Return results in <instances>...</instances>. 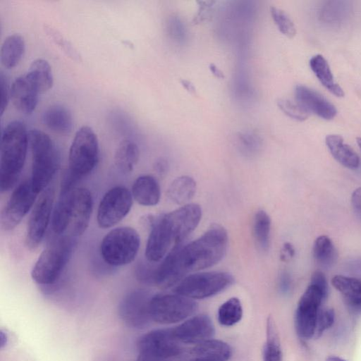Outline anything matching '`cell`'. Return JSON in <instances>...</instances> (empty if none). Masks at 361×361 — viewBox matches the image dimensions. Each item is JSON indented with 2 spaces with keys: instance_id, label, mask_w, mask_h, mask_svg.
<instances>
[{
  "instance_id": "obj_26",
  "label": "cell",
  "mask_w": 361,
  "mask_h": 361,
  "mask_svg": "<svg viewBox=\"0 0 361 361\" xmlns=\"http://www.w3.org/2000/svg\"><path fill=\"white\" fill-rule=\"evenodd\" d=\"M73 190L60 193L59 198L53 209L51 220V228L58 235H64L70 226Z\"/></svg>"
},
{
  "instance_id": "obj_14",
  "label": "cell",
  "mask_w": 361,
  "mask_h": 361,
  "mask_svg": "<svg viewBox=\"0 0 361 361\" xmlns=\"http://www.w3.org/2000/svg\"><path fill=\"white\" fill-rule=\"evenodd\" d=\"M153 295L145 290H135L121 300L118 312L121 321L128 327L140 329L147 326L152 319L150 301Z\"/></svg>"
},
{
  "instance_id": "obj_28",
  "label": "cell",
  "mask_w": 361,
  "mask_h": 361,
  "mask_svg": "<svg viewBox=\"0 0 361 361\" xmlns=\"http://www.w3.org/2000/svg\"><path fill=\"white\" fill-rule=\"evenodd\" d=\"M310 66L320 82L331 93L338 97L344 96L343 89L335 82L330 66L322 55L312 56L310 60Z\"/></svg>"
},
{
  "instance_id": "obj_8",
  "label": "cell",
  "mask_w": 361,
  "mask_h": 361,
  "mask_svg": "<svg viewBox=\"0 0 361 361\" xmlns=\"http://www.w3.org/2000/svg\"><path fill=\"white\" fill-rule=\"evenodd\" d=\"M197 304L192 299L175 294H157L150 301L152 319L163 324H173L190 317Z\"/></svg>"
},
{
  "instance_id": "obj_50",
  "label": "cell",
  "mask_w": 361,
  "mask_h": 361,
  "mask_svg": "<svg viewBox=\"0 0 361 361\" xmlns=\"http://www.w3.org/2000/svg\"><path fill=\"white\" fill-rule=\"evenodd\" d=\"M136 361H164V360L147 357V356L142 355L140 354Z\"/></svg>"
},
{
  "instance_id": "obj_44",
  "label": "cell",
  "mask_w": 361,
  "mask_h": 361,
  "mask_svg": "<svg viewBox=\"0 0 361 361\" xmlns=\"http://www.w3.org/2000/svg\"><path fill=\"white\" fill-rule=\"evenodd\" d=\"M351 204L355 212L361 216V187L356 188L353 192Z\"/></svg>"
},
{
  "instance_id": "obj_45",
  "label": "cell",
  "mask_w": 361,
  "mask_h": 361,
  "mask_svg": "<svg viewBox=\"0 0 361 361\" xmlns=\"http://www.w3.org/2000/svg\"><path fill=\"white\" fill-rule=\"evenodd\" d=\"M295 255V249L293 245L290 243H284L281 254V259L283 261H286L290 258H292Z\"/></svg>"
},
{
  "instance_id": "obj_5",
  "label": "cell",
  "mask_w": 361,
  "mask_h": 361,
  "mask_svg": "<svg viewBox=\"0 0 361 361\" xmlns=\"http://www.w3.org/2000/svg\"><path fill=\"white\" fill-rule=\"evenodd\" d=\"M140 245V235L135 229L130 226H120L111 230L103 238L100 253L106 264L121 267L134 261Z\"/></svg>"
},
{
  "instance_id": "obj_6",
  "label": "cell",
  "mask_w": 361,
  "mask_h": 361,
  "mask_svg": "<svg viewBox=\"0 0 361 361\" xmlns=\"http://www.w3.org/2000/svg\"><path fill=\"white\" fill-rule=\"evenodd\" d=\"M99 147L92 128L82 126L75 134L68 154V171L78 179L88 175L99 161Z\"/></svg>"
},
{
  "instance_id": "obj_19",
  "label": "cell",
  "mask_w": 361,
  "mask_h": 361,
  "mask_svg": "<svg viewBox=\"0 0 361 361\" xmlns=\"http://www.w3.org/2000/svg\"><path fill=\"white\" fill-rule=\"evenodd\" d=\"M296 102L309 114L313 113L325 119H333L337 110L335 106L318 92L303 85L295 87Z\"/></svg>"
},
{
  "instance_id": "obj_3",
  "label": "cell",
  "mask_w": 361,
  "mask_h": 361,
  "mask_svg": "<svg viewBox=\"0 0 361 361\" xmlns=\"http://www.w3.org/2000/svg\"><path fill=\"white\" fill-rule=\"evenodd\" d=\"M28 142L32 153L30 181L39 193L45 190L59 167L60 154L51 137L43 131H28Z\"/></svg>"
},
{
  "instance_id": "obj_22",
  "label": "cell",
  "mask_w": 361,
  "mask_h": 361,
  "mask_svg": "<svg viewBox=\"0 0 361 361\" xmlns=\"http://www.w3.org/2000/svg\"><path fill=\"white\" fill-rule=\"evenodd\" d=\"M42 121L49 130L60 135L70 134L74 127L71 111L59 104H52L44 110Z\"/></svg>"
},
{
  "instance_id": "obj_11",
  "label": "cell",
  "mask_w": 361,
  "mask_h": 361,
  "mask_svg": "<svg viewBox=\"0 0 361 361\" xmlns=\"http://www.w3.org/2000/svg\"><path fill=\"white\" fill-rule=\"evenodd\" d=\"M54 196V188L47 187L32 207L25 234V243L30 250L36 249L44 237L51 217Z\"/></svg>"
},
{
  "instance_id": "obj_49",
  "label": "cell",
  "mask_w": 361,
  "mask_h": 361,
  "mask_svg": "<svg viewBox=\"0 0 361 361\" xmlns=\"http://www.w3.org/2000/svg\"><path fill=\"white\" fill-rule=\"evenodd\" d=\"M7 335L1 329L0 331V347L3 348L7 343Z\"/></svg>"
},
{
  "instance_id": "obj_13",
  "label": "cell",
  "mask_w": 361,
  "mask_h": 361,
  "mask_svg": "<svg viewBox=\"0 0 361 361\" xmlns=\"http://www.w3.org/2000/svg\"><path fill=\"white\" fill-rule=\"evenodd\" d=\"M175 338L172 328L159 329L140 337L137 347L140 355L159 360L180 357L183 348Z\"/></svg>"
},
{
  "instance_id": "obj_31",
  "label": "cell",
  "mask_w": 361,
  "mask_h": 361,
  "mask_svg": "<svg viewBox=\"0 0 361 361\" xmlns=\"http://www.w3.org/2000/svg\"><path fill=\"white\" fill-rule=\"evenodd\" d=\"M26 74L35 85L39 94L48 91L53 85L54 78L51 68L48 61L43 59L33 61Z\"/></svg>"
},
{
  "instance_id": "obj_27",
  "label": "cell",
  "mask_w": 361,
  "mask_h": 361,
  "mask_svg": "<svg viewBox=\"0 0 361 361\" xmlns=\"http://www.w3.org/2000/svg\"><path fill=\"white\" fill-rule=\"evenodd\" d=\"M25 51V42L23 36L19 34L8 36L1 47V64L8 69L14 68L23 57Z\"/></svg>"
},
{
  "instance_id": "obj_2",
  "label": "cell",
  "mask_w": 361,
  "mask_h": 361,
  "mask_svg": "<svg viewBox=\"0 0 361 361\" xmlns=\"http://www.w3.org/2000/svg\"><path fill=\"white\" fill-rule=\"evenodd\" d=\"M28 142V131L20 121L9 122L4 128L0 142V190H11L23 169Z\"/></svg>"
},
{
  "instance_id": "obj_35",
  "label": "cell",
  "mask_w": 361,
  "mask_h": 361,
  "mask_svg": "<svg viewBox=\"0 0 361 361\" xmlns=\"http://www.w3.org/2000/svg\"><path fill=\"white\" fill-rule=\"evenodd\" d=\"M242 317V305L237 298L228 299L218 310V321L222 326H231L239 322Z\"/></svg>"
},
{
  "instance_id": "obj_47",
  "label": "cell",
  "mask_w": 361,
  "mask_h": 361,
  "mask_svg": "<svg viewBox=\"0 0 361 361\" xmlns=\"http://www.w3.org/2000/svg\"><path fill=\"white\" fill-rule=\"evenodd\" d=\"M210 71L214 75L218 78H224V73L214 63H211L209 66Z\"/></svg>"
},
{
  "instance_id": "obj_1",
  "label": "cell",
  "mask_w": 361,
  "mask_h": 361,
  "mask_svg": "<svg viewBox=\"0 0 361 361\" xmlns=\"http://www.w3.org/2000/svg\"><path fill=\"white\" fill-rule=\"evenodd\" d=\"M177 245L178 264L185 275L219 262L226 252L228 234L223 226L213 224L196 240L184 246L181 243Z\"/></svg>"
},
{
  "instance_id": "obj_41",
  "label": "cell",
  "mask_w": 361,
  "mask_h": 361,
  "mask_svg": "<svg viewBox=\"0 0 361 361\" xmlns=\"http://www.w3.org/2000/svg\"><path fill=\"white\" fill-rule=\"evenodd\" d=\"M48 34L51 36L54 40L57 42L61 48L71 56H75L76 52L74 51L73 47L68 44L67 41L63 39L57 32L51 27H47ZM76 57V56H75Z\"/></svg>"
},
{
  "instance_id": "obj_25",
  "label": "cell",
  "mask_w": 361,
  "mask_h": 361,
  "mask_svg": "<svg viewBox=\"0 0 361 361\" xmlns=\"http://www.w3.org/2000/svg\"><path fill=\"white\" fill-rule=\"evenodd\" d=\"M326 145L333 157L343 166L350 169H356L360 165V159L357 153L346 143L343 138L336 134L326 137Z\"/></svg>"
},
{
  "instance_id": "obj_18",
  "label": "cell",
  "mask_w": 361,
  "mask_h": 361,
  "mask_svg": "<svg viewBox=\"0 0 361 361\" xmlns=\"http://www.w3.org/2000/svg\"><path fill=\"white\" fill-rule=\"evenodd\" d=\"M93 209V199L87 188H75L72 193L71 218L69 235L75 238L88 228Z\"/></svg>"
},
{
  "instance_id": "obj_39",
  "label": "cell",
  "mask_w": 361,
  "mask_h": 361,
  "mask_svg": "<svg viewBox=\"0 0 361 361\" xmlns=\"http://www.w3.org/2000/svg\"><path fill=\"white\" fill-rule=\"evenodd\" d=\"M156 268L147 264H140L136 270L137 280L143 283L154 286Z\"/></svg>"
},
{
  "instance_id": "obj_46",
  "label": "cell",
  "mask_w": 361,
  "mask_h": 361,
  "mask_svg": "<svg viewBox=\"0 0 361 361\" xmlns=\"http://www.w3.org/2000/svg\"><path fill=\"white\" fill-rule=\"evenodd\" d=\"M154 168L158 173L163 175L166 173L169 165L165 159H160L155 163Z\"/></svg>"
},
{
  "instance_id": "obj_36",
  "label": "cell",
  "mask_w": 361,
  "mask_h": 361,
  "mask_svg": "<svg viewBox=\"0 0 361 361\" xmlns=\"http://www.w3.org/2000/svg\"><path fill=\"white\" fill-rule=\"evenodd\" d=\"M271 16L279 31L289 38L296 34L295 26L290 16L283 10L276 7H271Z\"/></svg>"
},
{
  "instance_id": "obj_33",
  "label": "cell",
  "mask_w": 361,
  "mask_h": 361,
  "mask_svg": "<svg viewBox=\"0 0 361 361\" xmlns=\"http://www.w3.org/2000/svg\"><path fill=\"white\" fill-rule=\"evenodd\" d=\"M313 256L322 267H331L337 259V252L332 240L325 235L317 237L313 245Z\"/></svg>"
},
{
  "instance_id": "obj_23",
  "label": "cell",
  "mask_w": 361,
  "mask_h": 361,
  "mask_svg": "<svg viewBox=\"0 0 361 361\" xmlns=\"http://www.w3.org/2000/svg\"><path fill=\"white\" fill-rule=\"evenodd\" d=\"M331 283L341 293L345 305L350 311L361 312V279L336 275L332 278Z\"/></svg>"
},
{
  "instance_id": "obj_43",
  "label": "cell",
  "mask_w": 361,
  "mask_h": 361,
  "mask_svg": "<svg viewBox=\"0 0 361 361\" xmlns=\"http://www.w3.org/2000/svg\"><path fill=\"white\" fill-rule=\"evenodd\" d=\"M291 286V279L288 273L282 272L279 279V290L282 294H287Z\"/></svg>"
},
{
  "instance_id": "obj_38",
  "label": "cell",
  "mask_w": 361,
  "mask_h": 361,
  "mask_svg": "<svg viewBox=\"0 0 361 361\" xmlns=\"http://www.w3.org/2000/svg\"><path fill=\"white\" fill-rule=\"evenodd\" d=\"M335 313L334 310L330 308L319 310L314 336L316 338L321 336L324 331L333 325Z\"/></svg>"
},
{
  "instance_id": "obj_52",
  "label": "cell",
  "mask_w": 361,
  "mask_h": 361,
  "mask_svg": "<svg viewBox=\"0 0 361 361\" xmlns=\"http://www.w3.org/2000/svg\"><path fill=\"white\" fill-rule=\"evenodd\" d=\"M357 145H358L359 147H360V149H361V137H357Z\"/></svg>"
},
{
  "instance_id": "obj_20",
  "label": "cell",
  "mask_w": 361,
  "mask_h": 361,
  "mask_svg": "<svg viewBox=\"0 0 361 361\" xmlns=\"http://www.w3.org/2000/svg\"><path fill=\"white\" fill-rule=\"evenodd\" d=\"M231 356L229 345L211 338L185 350L180 357L183 361H227Z\"/></svg>"
},
{
  "instance_id": "obj_40",
  "label": "cell",
  "mask_w": 361,
  "mask_h": 361,
  "mask_svg": "<svg viewBox=\"0 0 361 361\" xmlns=\"http://www.w3.org/2000/svg\"><path fill=\"white\" fill-rule=\"evenodd\" d=\"M0 89H1V104H0V114L3 115L5 109L7 107L10 99V90L8 79L4 73H0Z\"/></svg>"
},
{
  "instance_id": "obj_32",
  "label": "cell",
  "mask_w": 361,
  "mask_h": 361,
  "mask_svg": "<svg viewBox=\"0 0 361 361\" xmlns=\"http://www.w3.org/2000/svg\"><path fill=\"white\" fill-rule=\"evenodd\" d=\"M271 219L268 214L257 211L253 219L252 234L257 248L262 252L268 251L270 241Z\"/></svg>"
},
{
  "instance_id": "obj_17",
  "label": "cell",
  "mask_w": 361,
  "mask_h": 361,
  "mask_svg": "<svg viewBox=\"0 0 361 361\" xmlns=\"http://www.w3.org/2000/svg\"><path fill=\"white\" fill-rule=\"evenodd\" d=\"M172 331L180 343L197 344L211 339L215 329L209 316L198 314L172 328Z\"/></svg>"
},
{
  "instance_id": "obj_37",
  "label": "cell",
  "mask_w": 361,
  "mask_h": 361,
  "mask_svg": "<svg viewBox=\"0 0 361 361\" xmlns=\"http://www.w3.org/2000/svg\"><path fill=\"white\" fill-rule=\"evenodd\" d=\"M277 104L284 114L297 121H304L309 116V113L297 102H294L287 99H279Z\"/></svg>"
},
{
  "instance_id": "obj_29",
  "label": "cell",
  "mask_w": 361,
  "mask_h": 361,
  "mask_svg": "<svg viewBox=\"0 0 361 361\" xmlns=\"http://www.w3.org/2000/svg\"><path fill=\"white\" fill-rule=\"evenodd\" d=\"M140 158V150L132 140L121 141L114 154L116 166L122 172L128 173L133 170Z\"/></svg>"
},
{
  "instance_id": "obj_7",
  "label": "cell",
  "mask_w": 361,
  "mask_h": 361,
  "mask_svg": "<svg viewBox=\"0 0 361 361\" xmlns=\"http://www.w3.org/2000/svg\"><path fill=\"white\" fill-rule=\"evenodd\" d=\"M233 276L224 271L195 273L185 276L174 292L190 299H203L216 295L233 283Z\"/></svg>"
},
{
  "instance_id": "obj_24",
  "label": "cell",
  "mask_w": 361,
  "mask_h": 361,
  "mask_svg": "<svg viewBox=\"0 0 361 361\" xmlns=\"http://www.w3.org/2000/svg\"><path fill=\"white\" fill-rule=\"evenodd\" d=\"M131 193L139 204L146 207L157 204L161 197L159 184L150 175L139 176L133 184Z\"/></svg>"
},
{
  "instance_id": "obj_9",
  "label": "cell",
  "mask_w": 361,
  "mask_h": 361,
  "mask_svg": "<svg viewBox=\"0 0 361 361\" xmlns=\"http://www.w3.org/2000/svg\"><path fill=\"white\" fill-rule=\"evenodd\" d=\"M133 195L123 186L109 190L102 197L97 209V221L101 228H109L118 224L130 212Z\"/></svg>"
},
{
  "instance_id": "obj_34",
  "label": "cell",
  "mask_w": 361,
  "mask_h": 361,
  "mask_svg": "<svg viewBox=\"0 0 361 361\" xmlns=\"http://www.w3.org/2000/svg\"><path fill=\"white\" fill-rule=\"evenodd\" d=\"M267 339L263 350L264 361H282V351L278 331L271 317L267 321Z\"/></svg>"
},
{
  "instance_id": "obj_51",
  "label": "cell",
  "mask_w": 361,
  "mask_h": 361,
  "mask_svg": "<svg viewBox=\"0 0 361 361\" xmlns=\"http://www.w3.org/2000/svg\"><path fill=\"white\" fill-rule=\"evenodd\" d=\"M326 361H345V360L341 357H336V356H330L326 360Z\"/></svg>"
},
{
  "instance_id": "obj_4",
  "label": "cell",
  "mask_w": 361,
  "mask_h": 361,
  "mask_svg": "<svg viewBox=\"0 0 361 361\" xmlns=\"http://www.w3.org/2000/svg\"><path fill=\"white\" fill-rule=\"evenodd\" d=\"M77 245L76 238L64 234L53 240L42 252L31 271L37 283L48 286L61 276Z\"/></svg>"
},
{
  "instance_id": "obj_16",
  "label": "cell",
  "mask_w": 361,
  "mask_h": 361,
  "mask_svg": "<svg viewBox=\"0 0 361 361\" xmlns=\"http://www.w3.org/2000/svg\"><path fill=\"white\" fill-rule=\"evenodd\" d=\"M166 214L174 243L179 244L198 226L202 217V209L197 204L190 203Z\"/></svg>"
},
{
  "instance_id": "obj_48",
  "label": "cell",
  "mask_w": 361,
  "mask_h": 361,
  "mask_svg": "<svg viewBox=\"0 0 361 361\" xmlns=\"http://www.w3.org/2000/svg\"><path fill=\"white\" fill-rule=\"evenodd\" d=\"M181 84L183 87L191 94H195L196 90L193 84L187 80H181Z\"/></svg>"
},
{
  "instance_id": "obj_42",
  "label": "cell",
  "mask_w": 361,
  "mask_h": 361,
  "mask_svg": "<svg viewBox=\"0 0 361 361\" xmlns=\"http://www.w3.org/2000/svg\"><path fill=\"white\" fill-rule=\"evenodd\" d=\"M310 283L317 286L326 295H328V283L325 275L320 271H316L311 277Z\"/></svg>"
},
{
  "instance_id": "obj_12",
  "label": "cell",
  "mask_w": 361,
  "mask_h": 361,
  "mask_svg": "<svg viewBox=\"0 0 361 361\" xmlns=\"http://www.w3.org/2000/svg\"><path fill=\"white\" fill-rule=\"evenodd\" d=\"M326 295L317 286L310 283L299 300L295 324L298 336L310 339L314 336L318 312Z\"/></svg>"
},
{
  "instance_id": "obj_10",
  "label": "cell",
  "mask_w": 361,
  "mask_h": 361,
  "mask_svg": "<svg viewBox=\"0 0 361 361\" xmlns=\"http://www.w3.org/2000/svg\"><path fill=\"white\" fill-rule=\"evenodd\" d=\"M37 194L30 180L20 183L12 192L1 212V228L7 231L16 227L34 207Z\"/></svg>"
},
{
  "instance_id": "obj_15",
  "label": "cell",
  "mask_w": 361,
  "mask_h": 361,
  "mask_svg": "<svg viewBox=\"0 0 361 361\" xmlns=\"http://www.w3.org/2000/svg\"><path fill=\"white\" fill-rule=\"evenodd\" d=\"M149 230L145 255L148 262H157L165 257L174 242L166 214L155 217Z\"/></svg>"
},
{
  "instance_id": "obj_21",
  "label": "cell",
  "mask_w": 361,
  "mask_h": 361,
  "mask_svg": "<svg viewBox=\"0 0 361 361\" xmlns=\"http://www.w3.org/2000/svg\"><path fill=\"white\" fill-rule=\"evenodd\" d=\"M10 89V99L16 109L25 114L35 109L39 92L26 73L16 78Z\"/></svg>"
},
{
  "instance_id": "obj_30",
  "label": "cell",
  "mask_w": 361,
  "mask_h": 361,
  "mask_svg": "<svg viewBox=\"0 0 361 361\" xmlns=\"http://www.w3.org/2000/svg\"><path fill=\"white\" fill-rule=\"evenodd\" d=\"M196 189V182L192 177L182 176L171 182L167 190V196L173 202L184 204L192 199Z\"/></svg>"
}]
</instances>
